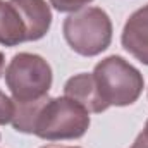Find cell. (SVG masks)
Listing matches in <instances>:
<instances>
[{
  "label": "cell",
  "instance_id": "6da1fadb",
  "mask_svg": "<svg viewBox=\"0 0 148 148\" xmlns=\"http://www.w3.org/2000/svg\"><path fill=\"white\" fill-rule=\"evenodd\" d=\"M10 124L17 133L47 141L77 140L90 127V112L66 95L55 98L47 95L31 102H14Z\"/></svg>",
  "mask_w": 148,
  "mask_h": 148
},
{
  "label": "cell",
  "instance_id": "7a4b0ae2",
  "mask_svg": "<svg viewBox=\"0 0 148 148\" xmlns=\"http://www.w3.org/2000/svg\"><path fill=\"white\" fill-rule=\"evenodd\" d=\"M91 74L103 102L109 107L133 105L145 88L143 74L121 55L105 57L95 66Z\"/></svg>",
  "mask_w": 148,
  "mask_h": 148
},
{
  "label": "cell",
  "instance_id": "3957f363",
  "mask_svg": "<svg viewBox=\"0 0 148 148\" xmlns=\"http://www.w3.org/2000/svg\"><path fill=\"white\" fill-rule=\"evenodd\" d=\"M62 33L76 53L95 57L110 47L112 21L103 9L84 7L66 17Z\"/></svg>",
  "mask_w": 148,
  "mask_h": 148
},
{
  "label": "cell",
  "instance_id": "277c9868",
  "mask_svg": "<svg viewBox=\"0 0 148 148\" xmlns=\"http://www.w3.org/2000/svg\"><path fill=\"white\" fill-rule=\"evenodd\" d=\"M52 81L50 64L36 53L19 52L5 69V83L14 102H31L47 97Z\"/></svg>",
  "mask_w": 148,
  "mask_h": 148
},
{
  "label": "cell",
  "instance_id": "5b68a950",
  "mask_svg": "<svg viewBox=\"0 0 148 148\" xmlns=\"http://www.w3.org/2000/svg\"><path fill=\"white\" fill-rule=\"evenodd\" d=\"M121 43L136 60L148 66V3L129 16L122 28Z\"/></svg>",
  "mask_w": 148,
  "mask_h": 148
},
{
  "label": "cell",
  "instance_id": "8992f818",
  "mask_svg": "<svg viewBox=\"0 0 148 148\" xmlns=\"http://www.w3.org/2000/svg\"><path fill=\"white\" fill-rule=\"evenodd\" d=\"M64 95L93 114H100L109 109V105L100 95V90L91 73H81L69 77L64 84Z\"/></svg>",
  "mask_w": 148,
  "mask_h": 148
},
{
  "label": "cell",
  "instance_id": "52a82bcc",
  "mask_svg": "<svg viewBox=\"0 0 148 148\" xmlns=\"http://www.w3.org/2000/svg\"><path fill=\"white\" fill-rule=\"evenodd\" d=\"M23 14L28 26V41L41 40L52 24V10L45 0H10Z\"/></svg>",
  "mask_w": 148,
  "mask_h": 148
},
{
  "label": "cell",
  "instance_id": "ba28073f",
  "mask_svg": "<svg viewBox=\"0 0 148 148\" xmlns=\"http://www.w3.org/2000/svg\"><path fill=\"white\" fill-rule=\"evenodd\" d=\"M28 41V26L21 10L9 0H0V45L17 47Z\"/></svg>",
  "mask_w": 148,
  "mask_h": 148
},
{
  "label": "cell",
  "instance_id": "9c48e42d",
  "mask_svg": "<svg viewBox=\"0 0 148 148\" xmlns=\"http://www.w3.org/2000/svg\"><path fill=\"white\" fill-rule=\"evenodd\" d=\"M93 0H50V5L59 12H71L73 14V12L84 9Z\"/></svg>",
  "mask_w": 148,
  "mask_h": 148
},
{
  "label": "cell",
  "instance_id": "30bf717a",
  "mask_svg": "<svg viewBox=\"0 0 148 148\" xmlns=\"http://www.w3.org/2000/svg\"><path fill=\"white\" fill-rule=\"evenodd\" d=\"M14 117V100L0 91V126H5Z\"/></svg>",
  "mask_w": 148,
  "mask_h": 148
},
{
  "label": "cell",
  "instance_id": "8fae6325",
  "mask_svg": "<svg viewBox=\"0 0 148 148\" xmlns=\"http://www.w3.org/2000/svg\"><path fill=\"white\" fill-rule=\"evenodd\" d=\"M129 148H148V134L145 131H141V133L138 134V138L134 140V143Z\"/></svg>",
  "mask_w": 148,
  "mask_h": 148
},
{
  "label": "cell",
  "instance_id": "7c38bea8",
  "mask_svg": "<svg viewBox=\"0 0 148 148\" xmlns=\"http://www.w3.org/2000/svg\"><path fill=\"white\" fill-rule=\"evenodd\" d=\"M3 69H5V57H3V53L0 52V77H2V74H3Z\"/></svg>",
  "mask_w": 148,
  "mask_h": 148
},
{
  "label": "cell",
  "instance_id": "4fadbf2b",
  "mask_svg": "<svg viewBox=\"0 0 148 148\" xmlns=\"http://www.w3.org/2000/svg\"><path fill=\"white\" fill-rule=\"evenodd\" d=\"M41 148H79V147H59V145H47V147Z\"/></svg>",
  "mask_w": 148,
  "mask_h": 148
},
{
  "label": "cell",
  "instance_id": "5bb4252c",
  "mask_svg": "<svg viewBox=\"0 0 148 148\" xmlns=\"http://www.w3.org/2000/svg\"><path fill=\"white\" fill-rule=\"evenodd\" d=\"M143 131H145V133L148 134V119H147V124H145V127H143Z\"/></svg>",
  "mask_w": 148,
  "mask_h": 148
}]
</instances>
